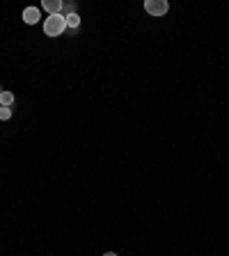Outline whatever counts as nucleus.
<instances>
[{
  "label": "nucleus",
  "mask_w": 229,
  "mask_h": 256,
  "mask_svg": "<svg viewBox=\"0 0 229 256\" xmlns=\"http://www.w3.org/2000/svg\"><path fill=\"white\" fill-rule=\"evenodd\" d=\"M0 94H3V87H0Z\"/></svg>",
  "instance_id": "10"
},
{
  "label": "nucleus",
  "mask_w": 229,
  "mask_h": 256,
  "mask_svg": "<svg viewBox=\"0 0 229 256\" xmlns=\"http://www.w3.org/2000/svg\"><path fill=\"white\" fill-rule=\"evenodd\" d=\"M64 30H67V21H64L62 14L48 16L46 21H44V34L46 37H62Z\"/></svg>",
  "instance_id": "1"
},
{
  "label": "nucleus",
  "mask_w": 229,
  "mask_h": 256,
  "mask_svg": "<svg viewBox=\"0 0 229 256\" xmlns=\"http://www.w3.org/2000/svg\"><path fill=\"white\" fill-rule=\"evenodd\" d=\"M42 10L48 12V16L62 14V0H44V2H42Z\"/></svg>",
  "instance_id": "4"
},
{
  "label": "nucleus",
  "mask_w": 229,
  "mask_h": 256,
  "mask_svg": "<svg viewBox=\"0 0 229 256\" xmlns=\"http://www.w3.org/2000/svg\"><path fill=\"white\" fill-rule=\"evenodd\" d=\"M12 103H14V94L7 90H3V94H0V108H10Z\"/></svg>",
  "instance_id": "5"
},
{
  "label": "nucleus",
  "mask_w": 229,
  "mask_h": 256,
  "mask_svg": "<svg viewBox=\"0 0 229 256\" xmlns=\"http://www.w3.org/2000/svg\"><path fill=\"white\" fill-rule=\"evenodd\" d=\"M103 256H117V254H115V252H106V254H103Z\"/></svg>",
  "instance_id": "9"
},
{
  "label": "nucleus",
  "mask_w": 229,
  "mask_h": 256,
  "mask_svg": "<svg viewBox=\"0 0 229 256\" xmlns=\"http://www.w3.org/2000/svg\"><path fill=\"white\" fill-rule=\"evenodd\" d=\"M7 119H12V110L10 108H0V122H7Z\"/></svg>",
  "instance_id": "8"
},
{
  "label": "nucleus",
  "mask_w": 229,
  "mask_h": 256,
  "mask_svg": "<svg viewBox=\"0 0 229 256\" xmlns=\"http://www.w3.org/2000/svg\"><path fill=\"white\" fill-rule=\"evenodd\" d=\"M64 21H67V28L76 30V28L80 26V16L78 14H69V16H64Z\"/></svg>",
  "instance_id": "6"
},
{
  "label": "nucleus",
  "mask_w": 229,
  "mask_h": 256,
  "mask_svg": "<svg viewBox=\"0 0 229 256\" xmlns=\"http://www.w3.org/2000/svg\"><path fill=\"white\" fill-rule=\"evenodd\" d=\"M39 18H42V10H39V7H26V10H23V21H26L28 26L39 23Z\"/></svg>",
  "instance_id": "3"
},
{
  "label": "nucleus",
  "mask_w": 229,
  "mask_h": 256,
  "mask_svg": "<svg viewBox=\"0 0 229 256\" xmlns=\"http://www.w3.org/2000/svg\"><path fill=\"white\" fill-rule=\"evenodd\" d=\"M69 14H78L76 2H62V16H69Z\"/></svg>",
  "instance_id": "7"
},
{
  "label": "nucleus",
  "mask_w": 229,
  "mask_h": 256,
  "mask_svg": "<svg viewBox=\"0 0 229 256\" xmlns=\"http://www.w3.org/2000/svg\"><path fill=\"white\" fill-rule=\"evenodd\" d=\"M144 10L151 16H165L170 12V5L167 0H144Z\"/></svg>",
  "instance_id": "2"
}]
</instances>
